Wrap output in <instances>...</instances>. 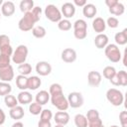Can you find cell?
I'll return each mask as SVG.
<instances>
[{
    "label": "cell",
    "mask_w": 127,
    "mask_h": 127,
    "mask_svg": "<svg viewBox=\"0 0 127 127\" xmlns=\"http://www.w3.org/2000/svg\"><path fill=\"white\" fill-rule=\"evenodd\" d=\"M37 23V20L34 18V16L32 15L31 11L27 12L24 14V16L19 20L18 22V28L23 31V32H27L32 30L35 27V24Z\"/></svg>",
    "instance_id": "1"
},
{
    "label": "cell",
    "mask_w": 127,
    "mask_h": 127,
    "mask_svg": "<svg viewBox=\"0 0 127 127\" xmlns=\"http://www.w3.org/2000/svg\"><path fill=\"white\" fill-rule=\"evenodd\" d=\"M104 53H105L106 58L111 63H119L122 58L121 52H120L118 46L115 44H108L104 48Z\"/></svg>",
    "instance_id": "2"
},
{
    "label": "cell",
    "mask_w": 127,
    "mask_h": 127,
    "mask_svg": "<svg viewBox=\"0 0 127 127\" xmlns=\"http://www.w3.org/2000/svg\"><path fill=\"white\" fill-rule=\"evenodd\" d=\"M106 98L113 106H120L124 101L123 93L117 88H109L106 91Z\"/></svg>",
    "instance_id": "3"
},
{
    "label": "cell",
    "mask_w": 127,
    "mask_h": 127,
    "mask_svg": "<svg viewBox=\"0 0 127 127\" xmlns=\"http://www.w3.org/2000/svg\"><path fill=\"white\" fill-rule=\"evenodd\" d=\"M45 16L48 20H50L51 22H54V23H58L62 20V13L60 11V9L54 5V4H49L46 6L45 8Z\"/></svg>",
    "instance_id": "4"
},
{
    "label": "cell",
    "mask_w": 127,
    "mask_h": 127,
    "mask_svg": "<svg viewBox=\"0 0 127 127\" xmlns=\"http://www.w3.org/2000/svg\"><path fill=\"white\" fill-rule=\"evenodd\" d=\"M28 48L25 45H19L15 52H13L12 55V62L14 64H22L26 62L27 60V56H28Z\"/></svg>",
    "instance_id": "5"
},
{
    "label": "cell",
    "mask_w": 127,
    "mask_h": 127,
    "mask_svg": "<svg viewBox=\"0 0 127 127\" xmlns=\"http://www.w3.org/2000/svg\"><path fill=\"white\" fill-rule=\"evenodd\" d=\"M51 102L60 111H65L69 106L68 102H67V98L64 95V92L55 94V95H51Z\"/></svg>",
    "instance_id": "6"
},
{
    "label": "cell",
    "mask_w": 127,
    "mask_h": 127,
    "mask_svg": "<svg viewBox=\"0 0 127 127\" xmlns=\"http://www.w3.org/2000/svg\"><path fill=\"white\" fill-rule=\"evenodd\" d=\"M67 102L71 108H78V107L82 106V104H83L82 94L77 91L70 92L67 96Z\"/></svg>",
    "instance_id": "7"
},
{
    "label": "cell",
    "mask_w": 127,
    "mask_h": 127,
    "mask_svg": "<svg viewBox=\"0 0 127 127\" xmlns=\"http://www.w3.org/2000/svg\"><path fill=\"white\" fill-rule=\"evenodd\" d=\"M109 81L115 86H118V85L126 86L127 85V72L125 70H119L116 72L115 76L112 77Z\"/></svg>",
    "instance_id": "8"
},
{
    "label": "cell",
    "mask_w": 127,
    "mask_h": 127,
    "mask_svg": "<svg viewBox=\"0 0 127 127\" xmlns=\"http://www.w3.org/2000/svg\"><path fill=\"white\" fill-rule=\"evenodd\" d=\"M36 72L42 76L49 75L52 72V65L45 61H41L36 64Z\"/></svg>",
    "instance_id": "9"
},
{
    "label": "cell",
    "mask_w": 127,
    "mask_h": 127,
    "mask_svg": "<svg viewBox=\"0 0 127 127\" xmlns=\"http://www.w3.org/2000/svg\"><path fill=\"white\" fill-rule=\"evenodd\" d=\"M61 13L65 19L68 20L69 18H72L74 16V14H75V6L70 2H65V3H64L62 5Z\"/></svg>",
    "instance_id": "10"
},
{
    "label": "cell",
    "mask_w": 127,
    "mask_h": 127,
    "mask_svg": "<svg viewBox=\"0 0 127 127\" xmlns=\"http://www.w3.org/2000/svg\"><path fill=\"white\" fill-rule=\"evenodd\" d=\"M14 78V69L10 64L5 67H0V79L5 82H9Z\"/></svg>",
    "instance_id": "11"
},
{
    "label": "cell",
    "mask_w": 127,
    "mask_h": 127,
    "mask_svg": "<svg viewBox=\"0 0 127 127\" xmlns=\"http://www.w3.org/2000/svg\"><path fill=\"white\" fill-rule=\"evenodd\" d=\"M76 52L71 48H66L62 52L61 58L66 64H71L76 60Z\"/></svg>",
    "instance_id": "12"
},
{
    "label": "cell",
    "mask_w": 127,
    "mask_h": 127,
    "mask_svg": "<svg viewBox=\"0 0 127 127\" xmlns=\"http://www.w3.org/2000/svg\"><path fill=\"white\" fill-rule=\"evenodd\" d=\"M101 79H102V76H101L100 72H98L96 70H91L87 74V82L90 86L97 87L100 84Z\"/></svg>",
    "instance_id": "13"
},
{
    "label": "cell",
    "mask_w": 127,
    "mask_h": 127,
    "mask_svg": "<svg viewBox=\"0 0 127 127\" xmlns=\"http://www.w3.org/2000/svg\"><path fill=\"white\" fill-rule=\"evenodd\" d=\"M54 120L56 124L65 126L69 122V114L66 111H58L54 115Z\"/></svg>",
    "instance_id": "14"
},
{
    "label": "cell",
    "mask_w": 127,
    "mask_h": 127,
    "mask_svg": "<svg viewBox=\"0 0 127 127\" xmlns=\"http://www.w3.org/2000/svg\"><path fill=\"white\" fill-rule=\"evenodd\" d=\"M15 13V4L12 1H5L1 6V14L5 17H11Z\"/></svg>",
    "instance_id": "15"
},
{
    "label": "cell",
    "mask_w": 127,
    "mask_h": 127,
    "mask_svg": "<svg viewBox=\"0 0 127 127\" xmlns=\"http://www.w3.org/2000/svg\"><path fill=\"white\" fill-rule=\"evenodd\" d=\"M92 29L96 33L102 34L106 29V24H105V21L103 20V18L96 17L95 19H93V21H92Z\"/></svg>",
    "instance_id": "16"
},
{
    "label": "cell",
    "mask_w": 127,
    "mask_h": 127,
    "mask_svg": "<svg viewBox=\"0 0 127 127\" xmlns=\"http://www.w3.org/2000/svg\"><path fill=\"white\" fill-rule=\"evenodd\" d=\"M97 13V8L92 3H86L82 7V14L86 18H93Z\"/></svg>",
    "instance_id": "17"
},
{
    "label": "cell",
    "mask_w": 127,
    "mask_h": 127,
    "mask_svg": "<svg viewBox=\"0 0 127 127\" xmlns=\"http://www.w3.org/2000/svg\"><path fill=\"white\" fill-rule=\"evenodd\" d=\"M17 100L18 103L22 104V105H26V104H30L33 100V96L29 91L23 90L21 92H19V94L17 95Z\"/></svg>",
    "instance_id": "18"
},
{
    "label": "cell",
    "mask_w": 127,
    "mask_h": 127,
    "mask_svg": "<svg viewBox=\"0 0 127 127\" xmlns=\"http://www.w3.org/2000/svg\"><path fill=\"white\" fill-rule=\"evenodd\" d=\"M9 115H10V117H11L12 119H14V120H20V119H22V118L24 117V115H25L24 108H23L22 106H20V105H17V106H15V107H13V108L10 109Z\"/></svg>",
    "instance_id": "19"
},
{
    "label": "cell",
    "mask_w": 127,
    "mask_h": 127,
    "mask_svg": "<svg viewBox=\"0 0 127 127\" xmlns=\"http://www.w3.org/2000/svg\"><path fill=\"white\" fill-rule=\"evenodd\" d=\"M94 45L97 49H104L108 45V37L105 34H98L94 38Z\"/></svg>",
    "instance_id": "20"
},
{
    "label": "cell",
    "mask_w": 127,
    "mask_h": 127,
    "mask_svg": "<svg viewBox=\"0 0 127 127\" xmlns=\"http://www.w3.org/2000/svg\"><path fill=\"white\" fill-rule=\"evenodd\" d=\"M50 93L47 91V90H41L39 91L36 96H35V102L39 103L40 105H45L48 103V101L50 100Z\"/></svg>",
    "instance_id": "21"
},
{
    "label": "cell",
    "mask_w": 127,
    "mask_h": 127,
    "mask_svg": "<svg viewBox=\"0 0 127 127\" xmlns=\"http://www.w3.org/2000/svg\"><path fill=\"white\" fill-rule=\"evenodd\" d=\"M42 84V80L37 75H32L28 77V89L30 90H36L38 89Z\"/></svg>",
    "instance_id": "22"
},
{
    "label": "cell",
    "mask_w": 127,
    "mask_h": 127,
    "mask_svg": "<svg viewBox=\"0 0 127 127\" xmlns=\"http://www.w3.org/2000/svg\"><path fill=\"white\" fill-rule=\"evenodd\" d=\"M115 43L119 46H124L127 44V29H123V31L118 32L114 36Z\"/></svg>",
    "instance_id": "23"
},
{
    "label": "cell",
    "mask_w": 127,
    "mask_h": 127,
    "mask_svg": "<svg viewBox=\"0 0 127 127\" xmlns=\"http://www.w3.org/2000/svg\"><path fill=\"white\" fill-rule=\"evenodd\" d=\"M16 85L22 91L26 90L28 88V77L25 75H21V74L17 75L16 76Z\"/></svg>",
    "instance_id": "24"
},
{
    "label": "cell",
    "mask_w": 127,
    "mask_h": 127,
    "mask_svg": "<svg viewBox=\"0 0 127 127\" xmlns=\"http://www.w3.org/2000/svg\"><path fill=\"white\" fill-rule=\"evenodd\" d=\"M20 10L24 14L27 12H30L35 6H34V1L33 0H22L20 2Z\"/></svg>",
    "instance_id": "25"
},
{
    "label": "cell",
    "mask_w": 127,
    "mask_h": 127,
    "mask_svg": "<svg viewBox=\"0 0 127 127\" xmlns=\"http://www.w3.org/2000/svg\"><path fill=\"white\" fill-rule=\"evenodd\" d=\"M125 11V7L122 3L118 2L117 4H115L113 7L109 8V12L112 14V15H115V16H121Z\"/></svg>",
    "instance_id": "26"
},
{
    "label": "cell",
    "mask_w": 127,
    "mask_h": 127,
    "mask_svg": "<svg viewBox=\"0 0 127 127\" xmlns=\"http://www.w3.org/2000/svg\"><path fill=\"white\" fill-rule=\"evenodd\" d=\"M32 34L35 38H38V39H42L46 36L47 34V31L46 29L43 27V26H35L33 29H32Z\"/></svg>",
    "instance_id": "27"
},
{
    "label": "cell",
    "mask_w": 127,
    "mask_h": 127,
    "mask_svg": "<svg viewBox=\"0 0 127 127\" xmlns=\"http://www.w3.org/2000/svg\"><path fill=\"white\" fill-rule=\"evenodd\" d=\"M4 102H5V105L8 107V108H13L15 106L18 105V100H17V97L14 96V95H11V94H8L4 97Z\"/></svg>",
    "instance_id": "28"
},
{
    "label": "cell",
    "mask_w": 127,
    "mask_h": 127,
    "mask_svg": "<svg viewBox=\"0 0 127 127\" xmlns=\"http://www.w3.org/2000/svg\"><path fill=\"white\" fill-rule=\"evenodd\" d=\"M12 91V86L9 82L0 81V96H6Z\"/></svg>",
    "instance_id": "29"
},
{
    "label": "cell",
    "mask_w": 127,
    "mask_h": 127,
    "mask_svg": "<svg viewBox=\"0 0 127 127\" xmlns=\"http://www.w3.org/2000/svg\"><path fill=\"white\" fill-rule=\"evenodd\" d=\"M74 124L76 127H87V119L83 114H76L74 116Z\"/></svg>",
    "instance_id": "30"
},
{
    "label": "cell",
    "mask_w": 127,
    "mask_h": 127,
    "mask_svg": "<svg viewBox=\"0 0 127 127\" xmlns=\"http://www.w3.org/2000/svg\"><path fill=\"white\" fill-rule=\"evenodd\" d=\"M116 72L117 71H116L115 67L114 66H111V65H107V66H105L103 68V76L106 79H108V80H110L112 77H114L115 74H116Z\"/></svg>",
    "instance_id": "31"
},
{
    "label": "cell",
    "mask_w": 127,
    "mask_h": 127,
    "mask_svg": "<svg viewBox=\"0 0 127 127\" xmlns=\"http://www.w3.org/2000/svg\"><path fill=\"white\" fill-rule=\"evenodd\" d=\"M18 71L20 72L21 75H25L27 76L28 74H30L32 72V65L30 64H27V63H24L22 64H19L18 66Z\"/></svg>",
    "instance_id": "32"
},
{
    "label": "cell",
    "mask_w": 127,
    "mask_h": 127,
    "mask_svg": "<svg viewBox=\"0 0 127 127\" xmlns=\"http://www.w3.org/2000/svg\"><path fill=\"white\" fill-rule=\"evenodd\" d=\"M42 110H43L42 105H40L37 102H31L30 105H29V111L33 115H39V114H41Z\"/></svg>",
    "instance_id": "33"
},
{
    "label": "cell",
    "mask_w": 127,
    "mask_h": 127,
    "mask_svg": "<svg viewBox=\"0 0 127 127\" xmlns=\"http://www.w3.org/2000/svg\"><path fill=\"white\" fill-rule=\"evenodd\" d=\"M58 28L64 32L68 31L71 28V22L67 19H62L60 22H58Z\"/></svg>",
    "instance_id": "34"
},
{
    "label": "cell",
    "mask_w": 127,
    "mask_h": 127,
    "mask_svg": "<svg viewBox=\"0 0 127 127\" xmlns=\"http://www.w3.org/2000/svg\"><path fill=\"white\" fill-rule=\"evenodd\" d=\"M49 93L50 96L51 95H55V94H59V93H63V87L60 83H53L50 85V89H49Z\"/></svg>",
    "instance_id": "35"
},
{
    "label": "cell",
    "mask_w": 127,
    "mask_h": 127,
    "mask_svg": "<svg viewBox=\"0 0 127 127\" xmlns=\"http://www.w3.org/2000/svg\"><path fill=\"white\" fill-rule=\"evenodd\" d=\"M73 30H87V23L83 19H77L73 23Z\"/></svg>",
    "instance_id": "36"
},
{
    "label": "cell",
    "mask_w": 127,
    "mask_h": 127,
    "mask_svg": "<svg viewBox=\"0 0 127 127\" xmlns=\"http://www.w3.org/2000/svg\"><path fill=\"white\" fill-rule=\"evenodd\" d=\"M53 118V112L50 109H43L40 114V120L43 121H51Z\"/></svg>",
    "instance_id": "37"
},
{
    "label": "cell",
    "mask_w": 127,
    "mask_h": 127,
    "mask_svg": "<svg viewBox=\"0 0 127 127\" xmlns=\"http://www.w3.org/2000/svg\"><path fill=\"white\" fill-rule=\"evenodd\" d=\"M86 119H87V122L89 121H93L95 119H98L100 118L99 117V112L96 110V109H89L87 111V114H86Z\"/></svg>",
    "instance_id": "38"
},
{
    "label": "cell",
    "mask_w": 127,
    "mask_h": 127,
    "mask_svg": "<svg viewBox=\"0 0 127 127\" xmlns=\"http://www.w3.org/2000/svg\"><path fill=\"white\" fill-rule=\"evenodd\" d=\"M10 62H11L10 56L0 54V67H5L10 65Z\"/></svg>",
    "instance_id": "39"
},
{
    "label": "cell",
    "mask_w": 127,
    "mask_h": 127,
    "mask_svg": "<svg viewBox=\"0 0 127 127\" xmlns=\"http://www.w3.org/2000/svg\"><path fill=\"white\" fill-rule=\"evenodd\" d=\"M105 24H106V26H108L109 28L115 29V28L118 27L119 21H118V19H117L116 17H109V18L107 19V21L105 22Z\"/></svg>",
    "instance_id": "40"
},
{
    "label": "cell",
    "mask_w": 127,
    "mask_h": 127,
    "mask_svg": "<svg viewBox=\"0 0 127 127\" xmlns=\"http://www.w3.org/2000/svg\"><path fill=\"white\" fill-rule=\"evenodd\" d=\"M73 36L77 40H83L87 36V30H73Z\"/></svg>",
    "instance_id": "41"
},
{
    "label": "cell",
    "mask_w": 127,
    "mask_h": 127,
    "mask_svg": "<svg viewBox=\"0 0 127 127\" xmlns=\"http://www.w3.org/2000/svg\"><path fill=\"white\" fill-rule=\"evenodd\" d=\"M31 13H32V15L34 16V18L37 20V22L41 19V15H42V8L41 7H39V6H36V7H34L32 10H31Z\"/></svg>",
    "instance_id": "42"
},
{
    "label": "cell",
    "mask_w": 127,
    "mask_h": 127,
    "mask_svg": "<svg viewBox=\"0 0 127 127\" xmlns=\"http://www.w3.org/2000/svg\"><path fill=\"white\" fill-rule=\"evenodd\" d=\"M119 120L122 127H127V111H121L119 113Z\"/></svg>",
    "instance_id": "43"
},
{
    "label": "cell",
    "mask_w": 127,
    "mask_h": 127,
    "mask_svg": "<svg viewBox=\"0 0 127 127\" xmlns=\"http://www.w3.org/2000/svg\"><path fill=\"white\" fill-rule=\"evenodd\" d=\"M10 45V38L7 35H0V49Z\"/></svg>",
    "instance_id": "44"
},
{
    "label": "cell",
    "mask_w": 127,
    "mask_h": 127,
    "mask_svg": "<svg viewBox=\"0 0 127 127\" xmlns=\"http://www.w3.org/2000/svg\"><path fill=\"white\" fill-rule=\"evenodd\" d=\"M0 54H3V55H7V56H12L13 55V49L11 47V45H8V46H5L3 48L0 49Z\"/></svg>",
    "instance_id": "45"
},
{
    "label": "cell",
    "mask_w": 127,
    "mask_h": 127,
    "mask_svg": "<svg viewBox=\"0 0 127 127\" xmlns=\"http://www.w3.org/2000/svg\"><path fill=\"white\" fill-rule=\"evenodd\" d=\"M102 125H103V123H102V120H101L100 118L95 119V120H93V121L87 122V127H100V126H102Z\"/></svg>",
    "instance_id": "46"
},
{
    "label": "cell",
    "mask_w": 127,
    "mask_h": 127,
    "mask_svg": "<svg viewBox=\"0 0 127 127\" xmlns=\"http://www.w3.org/2000/svg\"><path fill=\"white\" fill-rule=\"evenodd\" d=\"M38 127H52V123H51V121H43V120H40L38 122Z\"/></svg>",
    "instance_id": "47"
},
{
    "label": "cell",
    "mask_w": 127,
    "mask_h": 127,
    "mask_svg": "<svg viewBox=\"0 0 127 127\" xmlns=\"http://www.w3.org/2000/svg\"><path fill=\"white\" fill-rule=\"evenodd\" d=\"M5 119H6V115H5V112L3 111L2 108H0V126H2L5 122Z\"/></svg>",
    "instance_id": "48"
},
{
    "label": "cell",
    "mask_w": 127,
    "mask_h": 127,
    "mask_svg": "<svg viewBox=\"0 0 127 127\" xmlns=\"http://www.w3.org/2000/svg\"><path fill=\"white\" fill-rule=\"evenodd\" d=\"M87 2L85 1V0H74L73 1V5L74 6H79V7H83L85 4H86Z\"/></svg>",
    "instance_id": "49"
},
{
    "label": "cell",
    "mask_w": 127,
    "mask_h": 127,
    "mask_svg": "<svg viewBox=\"0 0 127 127\" xmlns=\"http://www.w3.org/2000/svg\"><path fill=\"white\" fill-rule=\"evenodd\" d=\"M118 3V0H105V4L107 5L108 8H111L113 7L115 4Z\"/></svg>",
    "instance_id": "50"
},
{
    "label": "cell",
    "mask_w": 127,
    "mask_h": 127,
    "mask_svg": "<svg viewBox=\"0 0 127 127\" xmlns=\"http://www.w3.org/2000/svg\"><path fill=\"white\" fill-rule=\"evenodd\" d=\"M11 127H24V124L22 122H20V121H16L14 124H12Z\"/></svg>",
    "instance_id": "51"
},
{
    "label": "cell",
    "mask_w": 127,
    "mask_h": 127,
    "mask_svg": "<svg viewBox=\"0 0 127 127\" xmlns=\"http://www.w3.org/2000/svg\"><path fill=\"white\" fill-rule=\"evenodd\" d=\"M126 52L124 53V55H123V64L125 65V66H127V63H126Z\"/></svg>",
    "instance_id": "52"
},
{
    "label": "cell",
    "mask_w": 127,
    "mask_h": 127,
    "mask_svg": "<svg viewBox=\"0 0 127 127\" xmlns=\"http://www.w3.org/2000/svg\"><path fill=\"white\" fill-rule=\"evenodd\" d=\"M55 127H64V125H60V124H56Z\"/></svg>",
    "instance_id": "53"
},
{
    "label": "cell",
    "mask_w": 127,
    "mask_h": 127,
    "mask_svg": "<svg viewBox=\"0 0 127 127\" xmlns=\"http://www.w3.org/2000/svg\"><path fill=\"white\" fill-rule=\"evenodd\" d=\"M110 127H119V126H117V125H111Z\"/></svg>",
    "instance_id": "54"
},
{
    "label": "cell",
    "mask_w": 127,
    "mask_h": 127,
    "mask_svg": "<svg viewBox=\"0 0 127 127\" xmlns=\"http://www.w3.org/2000/svg\"><path fill=\"white\" fill-rule=\"evenodd\" d=\"M2 4H3V1H2V0H0V5L2 6Z\"/></svg>",
    "instance_id": "55"
},
{
    "label": "cell",
    "mask_w": 127,
    "mask_h": 127,
    "mask_svg": "<svg viewBox=\"0 0 127 127\" xmlns=\"http://www.w3.org/2000/svg\"><path fill=\"white\" fill-rule=\"evenodd\" d=\"M100 127H104V125H102V126H100Z\"/></svg>",
    "instance_id": "56"
},
{
    "label": "cell",
    "mask_w": 127,
    "mask_h": 127,
    "mask_svg": "<svg viewBox=\"0 0 127 127\" xmlns=\"http://www.w3.org/2000/svg\"><path fill=\"white\" fill-rule=\"evenodd\" d=\"M0 18H1V13H0Z\"/></svg>",
    "instance_id": "57"
},
{
    "label": "cell",
    "mask_w": 127,
    "mask_h": 127,
    "mask_svg": "<svg viewBox=\"0 0 127 127\" xmlns=\"http://www.w3.org/2000/svg\"><path fill=\"white\" fill-rule=\"evenodd\" d=\"M0 127H1V126H0Z\"/></svg>",
    "instance_id": "58"
}]
</instances>
